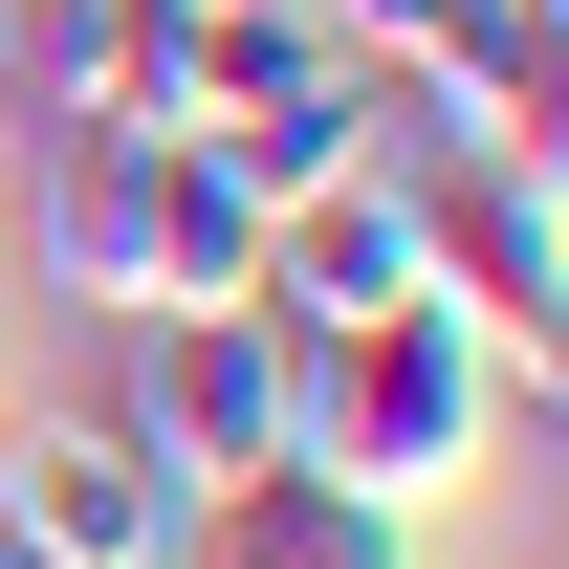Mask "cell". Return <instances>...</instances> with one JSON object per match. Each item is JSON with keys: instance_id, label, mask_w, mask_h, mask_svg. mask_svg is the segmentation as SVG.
<instances>
[{"instance_id": "6da1fadb", "label": "cell", "mask_w": 569, "mask_h": 569, "mask_svg": "<svg viewBox=\"0 0 569 569\" xmlns=\"http://www.w3.org/2000/svg\"><path fill=\"white\" fill-rule=\"evenodd\" d=\"M503 438H548V372H503L460 307H372V329H284V482L372 503V526H417L503 460Z\"/></svg>"}, {"instance_id": "7a4b0ae2", "label": "cell", "mask_w": 569, "mask_h": 569, "mask_svg": "<svg viewBox=\"0 0 569 569\" xmlns=\"http://www.w3.org/2000/svg\"><path fill=\"white\" fill-rule=\"evenodd\" d=\"M0 219H22V263L67 284V307H241L263 284V198H219L198 132H132V110H88V132H22V176H0Z\"/></svg>"}, {"instance_id": "3957f363", "label": "cell", "mask_w": 569, "mask_h": 569, "mask_svg": "<svg viewBox=\"0 0 569 569\" xmlns=\"http://www.w3.org/2000/svg\"><path fill=\"white\" fill-rule=\"evenodd\" d=\"M110 417L176 460V482H284V329L263 307H132L110 329Z\"/></svg>"}, {"instance_id": "277c9868", "label": "cell", "mask_w": 569, "mask_h": 569, "mask_svg": "<svg viewBox=\"0 0 569 569\" xmlns=\"http://www.w3.org/2000/svg\"><path fill=\"white\" fill-rule=\"evenodd\" d=\"M176 526H198V482H176L110 395L0 417V548H22V569H176Z\"/></svg>"}, {"instance_id": "5b68a950", "label": "cell", "mask_w": 569, "mask_h": 569, "mask_svg": "<svg viewBox=\"0 0 569 569\" xmlns=\"http://www.w3.org/2000/svg\"><path fill=\"white\" fill-rule=\"evenodd\" d=\"M241 307H263V329H372V307H438V284H417V198H395V153H351L329 198H284Z\"/></svg>"}, {"instance_id": "8992f818", "label": "cell", "mask_w": 569, "mask_h": 569, "mask_svg": "<svg viewBox=\"0 0 569 569\" xmlns=\"http://www.w3.org/2000/svg\"><path fill=\"white\" fill-rule=\"evenodd\" d=\"M351 88H372V44H351V67H307V88H241V110H198L219 198H263V219H284V198H329V176L372 153V132H351Z\"/></svg>"}, {"instance_id": "52a82bcc", "label": "cell", "mask_w": 569, "mask_h": 569, "mask_svg": "<svg viewBox=\"0 0 569 569\" xmlns=\"http://www.w3.org/2000/svg\"><path fill=\"white\" fill-rule=\"evenodd\" d=\"M0 110H22V132L132 110V0H0Z\"/></svg>"}, {"instance_id": "ba28073f", "label": "cell", "mask_w": 569, "mask_h": 569, "mask_svg": "<svg viewBox=\"0 0 569 569\" xmlns=\"http://www.w3.org/2000/svg\"><path fill=\"white\" fill-rule=\"evenodd\" d=\"M0 176H22V110H0Z\"/></svg>"}, {"instance_id": "9c48e42d", "label": "cell", "mask_w": 569, "mask_h": 569, "mask_svg": "<svg viewBox=\"0 0 569 569\" xmlns=\"http://www.w3.org/2000/svg\"><path fill=\"white\" fill-rule=\"evenodd\" d=\"M0 417H22V395H0Z\"/></svg>"}, {"instance_id": "30bf717a", "label": "cell", "mask_w": 569, "mask_h": 569, "mask_svg": "<svg viewBox=\"0 0 569 569\" xmlns=\"http://www.w3.org/2000/svg\"><path fill=\"white\" fill-rule=\"evenodd\" d=\"M0 569H22V548H0Z\"/></svg>"}]
</instances>
